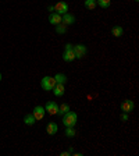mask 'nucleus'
<instances>
[{"instance_id": "1", "label": "nucleus", "mask_w": 139, "mask_h": 156, "mask_svg": "<svg viewBox=\"0 0 139 156\" xmlns=\"http://www.w3.org/2000/svg\"><path fill=\"white\" fill-rule=\"evenodd\" d=\"M78 121V116L74 112H67V113L63 114V124L65 127H75Z\"/></svg>"}, {"instance_id": "2", "label": "nucleus", "mask_w": 139, "mask_h": 156, "mask_svg": "<svg viewBox=\"0 0 139 156\" xmlns=\"http://www.w3.org/2000/svg\"><path fill=\"white\" fill-rule=\"evenodd\" d=\"M40 84H42V88L45 89V91H52L53 88H54L56 85V81L53 77H43L42 81H40Z\"/></svg>"}, {"instance_id": "3", "label": "nucleus", "mask_w": 139, "mask_h": 156, "mask_svg": "<svg viewBox=\"0 0 139 156\" xmlns=\"http://www.w3.org/2000/svg\"><path fill=\"white\" fill-rule=\"evenodd\" d=\"M72 52L75 55V58H82L86 55V48L84 45H75L72 46Z\"/></svg>"}, {"instance_id": "4", "label": "nucleus", "mask_w": 139, "mask_h": 156, "mask_svg": "<svg viewBox=\"0 0 139 156\" xmlns=\"http://www.w3.org/2000/svg\"><path fill=\"white\" fill-rule=\"evenodd\" d=\"M67 11H68V4L65 3V2H58V3L54 6V13L60 14V16L65 14Z\"/></svg>"}, {"instance_id": "5", "label": "nucleus", "mask_w": 139, "mask_h": 156, "mask_svg": "<svg viewBox=\"0 0 139 156\" xmlns=\"http://www.w3.org/2000/svg\"><path fill=\"white\" fill-rule=\"evenodd\" d=\"M45 110L49 114H57L58 113V105L56 103V102H47L45 106Z\"/></svg>"}, {"instance_id": "6", "label": "nucleus", "mask_w": 139, "mask_h": 156, "mask_svg": "<svg viewBox=\"0 0 139 156\" xmlns=\"http://www.w3.org/2000/svg\"><path fill=\"white\" fill-rule=\"evenodd\" d=\"M32 114H33V117H35V120H42L43 117H45V114H46L45 107H42V106H36L35 109H33Z\"/></svg>"}, {"instance_id": "7", "label": "nucleus", "mask_w": 139, "mask_h": 156, "mask_svg": "<svg viewBox=\"0 0 139 156\" xmlns=\"http://www.w3.org/2000/svg\"><path fill=\"white\" fill-rule=\"evenodd\" d=\"M61 23L64 24V25H72V24L75 23V17L71 16V14L65 13L61 16Z\"/></svg>"}, {"instance_id": "8", "label": "nucleus", "mask_w": 139, "mask_h": 156, "mask_svg": "<svg viewBox=\"0 0 139 156\" xmlns=\"http://www.w3.org/2000/svg\"><path fill=\"white\" fill-rule=\"evenodd\" d=\"M121 109L124 113H131L134 110V102L132 101H124L121 103Z\"/></svg>"}, {"instance_id": "9", "label": "nucleus", "mask_w": 139, "mask_h": 156, "mask_svg": "<svg viewBox=\"0 0 139 156\" xmlns=\"http://www.w3.org/2000/svg\"><path fill=\"white\" fill-rule=\"evenodd\" d=\"M49 21H50L52 25H58V24H61V16L57 13H52L49 17Z\"/></svg>"}, {"instance_id": "10", "label": "nucleus", "mask_w": 139, "mask_h": 156, "mask_svg": "<svg viewBox=\"0 0 139 156\" xmlns=\"http://www.w3.org/2000/svg\"><path fill=\"white\" fill-rule=\"evenodd\" d=\"M52 91H53V94H54L56 96H63V95H64V91H65L64 84H56Z\"/></svg>"}, {"instance_id": "11", "label": "nucleus", "mask_w": 139, "mask_h": 156, "mask_svg": "<svg viewBox=\"0 0 139 156\" xmlns=\"http://www.w3.org/2000/svg\"><path fill=\"white\" fill-rule=\"evenodd\" d=\"M57 131H58V126L56 123H49L47 127H46V133L49 135H54V134H57Z\"/></svg>"}, {"instance_id": "12", "label": "nucleus", "mask_w": 139, "mask_h": 156, "mask_svg": "<svg viewBox=\"0 0 139 156\" xmlns=\"http://www.w3.org/2000/svg\"><path fill=\"white\" fill-rule=\"evenodd\" d=\"M63 58H64V62H72V60H75V55H74V52H72V49H70V50H64Z\"/></svg>"}, {"instance_id": "13", "label": "nucleus", "mask_w": 139, "mask_h": 156, "mask_svg": "<svg viewBox=\"0 0 139 156\" xmlns=\"http://www.w3.org/2000/svg\"><path fill=\"white\" fill-rule=\"evenodd\" d=\"M35 117H33V114H26L25 117H24V123L26 124V126H33V124H35Z\"/></svg>"}, {"instance_id": "14", "label": "nucleus", "mask_w": 139, "mask_h": 156, "mask_svg": "<svg viewBox=\"0 0 139 156\" xmlns=\"http://www.w3.org/2000/svg\"><path fill=\"white\" fill-rule=\"evenodd\" d=\"M53 78H54L56 84H65V81H67V77L64 74H56Z\"/></svg>"}, {"instance_id": "15", "label": "nucleus", "mask_w": 139, "mask_h": 156, "mask_svg": "<svg viewBox=\"0 0 139 156\" xmlns=\"http://www.w3.org/2000/svg\"><path fill=\"white\" fill-rule=\"evenodd\" d=\"M123 32H124V29L121 28V27H114L113 29H111V34H113L116 38H120V36H123Z\"/></svg>"}, {"instance_id": "16", "label": "nucleus", "mask_w": 139, "mask_h": 156, "mask_svg": "<svg viewBox=\"0 0 139 156\" xmlns=\"http://www.w3.org/2000/svg\"><path fill=\"white\" fill-rule=\"evenodd\" d=\"M56 32L57 34H60V35H61V34H65L67 32V25H64V24H58V25H56Z\"/></svg>"}, {"instance_id": "17", "label": "nucleus", "mask_w": 139, "mask_h": 156, "mask_svg": "<svg viewBox=\"0 0 139 156\" xmlns=\"http://www.w3.org/2000/svg\"><path fill=\"white\" fill-rule=\"evenodd\" d=\"M67 112H70V106H68V105L63 103L61 106H58V113H57V114H60V116H63V114H64V113H67Z\"/></svg>"}, {"instance_id": "18", "label": "nucleus", "mask_w": 139, "mask_h": 156, "mask_svg": "<svg viewBox=\"0 0 139 156\" xmlns=\"http://www.w3.org/2000/svg\"><path fill=\"white\" fill-rule=\"evenodd\" d=\"M85 7L89 10H93L96 7V0H85Z\"/></svg>"}, {"instance_id": "19", "label": "nucleus", "mask_w": 139, "mask_h": 156, "mask_svg": "<svg viewBox=\"0 0 139 156\" xmlns=\"http://www.w3.org/2000/svg\"><path fill=\"white\" fill-rule=\"evenodd\" d=\"M110 3H111V0H96V4H99L103 9H107V7L110 6Z\"/></svg>"}, {"instance_id": "20", "label": "nucleus", "mask_w": 139, "mask_h": 156, "mask_svg": "<svg viewBox=\"0 0 139 156\" xmlns=\"http://www.w3.org/2000/svg\"><path fill=\"white\" fill-rule=\"evenodd\" d=\"M75 134H77V133H75L74 127H67V130H65V135L71 138V136H75Z\"/></svg>"}, {"instance_id": "21", "label": "nucleus", "mask_w": 139, "mask_h": 156, "mask_svg": "<svg viewBox=\"0 0 139 156\" xmlns=\"http://www.w3.org/2000/svg\"><path fill=\"white\" fill-rule=\"evenodd\" d=\"M121 120H123V121H127V120H128V113H124L123 116H121Z\"/></svg>"}, {"instance_id": "22", "label": "nucleus", "mask_w": 139, "mask_h": 156, "mask_svg": "<svg viewBox=\"0 0 139 156\" xmlns=\"http://www.w3.org/2000/svg\"><path fill=\"white\" fill-rule=\"evenodd\" d=\"M70 49H72V45L71 43H67V45H65V50H70Z\"/></svg>"}, {"instance_id": "23", "label": "nucleus", "mask_w": 139, "mask_h": 156, "mask_svg": "<svg viewBox=\"0 0 139 156\" xmlns=\"http://www.w3.org/2000/svg\"><path fill=\"white\" fill-rule=\"evenodd\" d=\"M68 155H70V152H63L61 153V156H68Z\"/></svg>"}, {"instance_id": "24", "label": "nucleus", "mask_w": 139, "mask_h": 156, "mask_svg": "<svg viewBox=\"0 0 139 156\" xmlns=\"http://www.w3.org/2000/svg\"><path fill=\"white\" fill-rule=\"evenodd\" d=\"M0 81H2V73H0Z\"/></svg>"}, {"instance_id": "25", "label": "nucleus", "mask_w": 139, "mask_h": 156, "mask_svg": "<svg viewBox=\"0 0 139 156\" xmlns=\"http://www.w3.org/2000/svg\"><path fill=\"white\" fill-rule=\"evenodd\" d=\"M135 2H138V0H135Z\"/></svg>"}]
</instances>
